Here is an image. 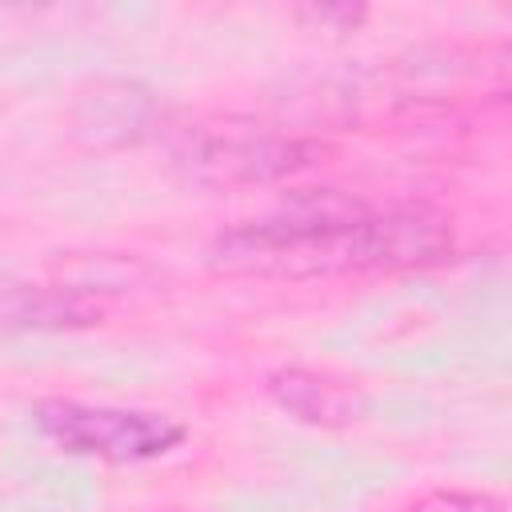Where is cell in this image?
I'll list each match as a JSON object with an SVG mask.
<instances>
[{"label": "cell", "mask_w": 512, "mask_h": 512, "mask_svg": "<svg viewBox=\"0 0 512 512\" xmlns=\"http://www.w3.org/2000/svg\"><path fill=\"white\" fill-rule=\"evenodd\" d=\"M452 252V224L428 204L368 208L344 192H300L260 220L228 228L208 260L228 276L312 280L336 272L424 268Z\"/></svg>", "instance_id": "obj_1"}, {"label": "cell", "mask_w": 512, "mask_h": 512, "mask_svg": "<svg viewBox=\"0 0 512 512\" xmlns=\"http://www.w3.org/2000/svg\"><path fill=\"white\" fill-rule=\"evenodd\" d=\"M36 428L72 456H96L108 464H140L168 456L184 440V424L160 412L108 408L80 400H40Z\"/></svg>", "instance_id": "obj_2"}, {"label": "cell", "mask_w": 512, "mask_h": 512, "mask_svg": "<svg viewBox=\"0 0 512 512\" xmlns=\"http://www.w3.org/2000/svg\"><path fill=\"white\" fill-rule=\"evenodd\" d=\"M320 156L316 144L284 140L256 128L208 132L188 148V164L208 184H268L308 168Z\"/></svg>", "instance_id": "obj_3"}, {"label": "cell", "mask_w": 512, "mask_h": 512, "mask_svg": "<svg viewBox=\"0 0 512 512\" xmlns=\"http://www.w3.org/2000/svg\"><path fill=\"white\" fill-rule=\"evenodd\" d=\"M268 396L296 420L316 428H344L364 416V396L356 384L312 372V368H280L268 376Z\"/></svg>", "instance_id": "obj_4"}, {"label": "cell", "mask_w": 512, "mask_h": 512, "mask_svg": "<svg viewBox=\"0 0 512 512\" xmlns=\"http://www.w3.org/2000/svg\"><path fill=\"white\" fill-rule=\"evenodd\" d=\"M152 96L136 84H96V96H80L76 132H88L96 144L132 140L136 128L148 124Z\"/></svg>", "instance_id": "obj_5"}, {"label": "cell", "mask_w": 512, "mask_h": 512, "mask_svg": "<svg viewBox=\"0 0 512 512\" xmlns=\"http://www.w3.org/2000/svg\"><path fill=\"white\" fill-rule=\"evenodd\" d=\"M408 512H504V504L484 492H428Z\"/></svg>", "instance_id": "obj_6"}]
</instances>
